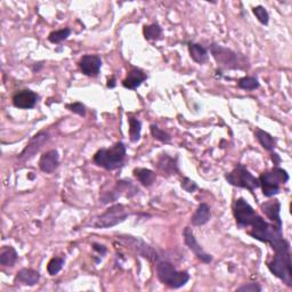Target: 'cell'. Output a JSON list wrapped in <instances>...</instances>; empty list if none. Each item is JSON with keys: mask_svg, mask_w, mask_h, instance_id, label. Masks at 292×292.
I'll return each instance as SVG.
<instances>
[{"mask_svg": "<svg viewBox=\"0 0 292 292\" xmlns=\"http://www.w3.org/2000/svg\"><path fill=\"white\" fill-rule=\"evenodd\" d=\"M275 256L272 261L268 263L269 271L273 275L280 278L287 286H292V266H291V255H290V243L284 239L278 240L277 242L271 246Z\"/></svg>", "mask_w": 292, "mask_h": 292, "instance_id": "cell-1", "label": "cell"}, {"mask_svg": "<svg viewBox=\"0 0 292 292\" xmlns=\"http://www.w3.org/2000/svg\"><path fill=\"white\" fill-rule=\"evenodd\" d=\"M250 226H252V229L249 234L254 239L258 240V241L269 243V245L273 246L278 240L283 239L281 226L276 224H269L257 215Z\"/></svg>", "mask_w": 292, "mask_h": 292, "instance_id": "cell-2", "label": "cell"}, {"mask_svg": "<svg viewBox=\"0 0 292 292\" xmlns=\"http://www.w3.org/2000/svg\"><path fill=\"white\" fill-rule=\"evenodd\" d=\"M126 156V146L124 143L118 142L110 149H101L94 155L95 164L107 170H113L121 165Z\"/></svg>", "mask_w": 292, "mask_h": 292, "instance_id": "cell-3", "label": "cell"}, {"mask_svg": "<svg viewBox=\"0 0 292 292\" xmlns=\"http://www.w3.org/2000/svg\"><path fill=\"white\" fill-rule=\"evenodd\" d=\"M210 51L216 62L225 69L243 70L248 68V61L246 57L228 49V48L212 43L210 46Z\"/></svg>", "mask_w": 292, "mask_h": 292, "instance_id": "cell-4", "label": "cell"}, {"mask_svg": "<svg viewBox=\"0 0 292 292\" xmlns=\"http://www.w3.org/2000/svg\"><path fill=\"white\" fill-rule=\"evenodd\" d=\"M156 274L160 282L172 289H178L185 285L190 280V274L187 272H178L173 265L169 261H160L156 265Z\"/></svg>", "mask_w": 292, "mask_h": 292, "instance_id": "cell-5", "label": "cell"}, {"mask_svg": "<svg viewBox=\"0 0 292 292\" xmlns=\"http://www.w3.org/2000/svg\"><path fill=\"white\" fill-rule=\"evenodd\" d=\"M258 180L260 186L263 187V194L267 198H272L280 193V185L289 181V175L285 170L275 167L271 171L261 173Z\"/></svg>", "mask_w": 292, "mask_h": 292, "instance_id": "cell-6", "label": "cell"}, {"mask_svg": "<svg viewBox=\"0 0 292 292\" xmlns=\"http://www.w3.org/2000/svg\"><path fill=\"white\" fill-rule=\"evenodd\" d=\"M226 180L230 185L241 187V189H247L249 191H254L260 186L259 180L256 178L252 173H250L245 165L239 164L233 171L226 175Z\"/></svg>", "mask_w": 292, "mask_h": 292, "instance_id": "cell-7", "label": "cell"}, {"mask_svg": "<svg viewBox=\"0 0 292 292\" xmlns=\"http://www.w3.org/2000/svg\"><path fill=\"white\" fill-rule=\"evenodd\" d=\"M118 241L127 248V249L134 251L135 254L142 256L144 258L152 261L158 259L156 251L150 245H147L145 241H143L142 239L130 237V235H119Z\"/></svg>", "mask_w": 292, "mask_h": 292, "instance_id": "cell-8", "label": "cell"}, {"mask_svg": "<svg viewBox=\"0 0 292 292\" xmlns=\"http://www.w3.org/2000/svg\"><path fill=\"white\" fill-rule=\"evenodd\" d=\"M127 217L128 212L126 210L125 206H123V204H114V206L108 208L105 212L102 213L96 219L94 226L97 228L113 227V226L123 223Z\"/></svg>", "mask_w": 292, "mask_h": 292, "instance_id": "cell-9", "label": "cell"}, {"mask_svg": "<svg viewBox=\"0 0 292 292\" xmlns=\"http://www.w3.org/2000/svg\"><path fill=\"white\" fill-rule=\"evenodd\" d=\"M233 211L235 219H237V223L240 227L250 226L252 220H254L256 217V212L254 209H252L250 204L242 198H240L235 201Z\"/></svg>", "mask_w": 292, "mask_h": 292, "instance_id": "cell-10", "label": "cell"}, {"mask_svg": "<svg viewBox=\"0 0 292 292\" xmlns=\"http://www.w3.org/2000/svg\"><path fill=\"white\" fill-rule=\"evenodd\" d=\"M183 235H184V240H185V245L189 247V249L193 252V254L197 256V258L200 259L204 264H209L211 263L212 257L207 254L206 251L202 249V247L199 245L197 239H195L193 232L190 227H186L183 232Z\"/></svg>", "mask_w": 292, "mask_h": 292, "instance_id": "cell-11", "label": "cell"}, {"mask_svg": "<svg viewBox=\"0 0 292 292\" xmlns=\"http://www.w3.org/2000/svg\"><path fill=\"white\" fill-rule=\"evenodd\" d=\"M38 95L32 90L24 89L16 93L13 96V105L22 110H28L32 108L37 104Z\"/></svg>", "mask_w": 292, "mask_h": 292, "instance_id": "cell-12", "label": "cell"}, {"mask_svg": "<svg viewBox=\"0 0 292 292\" xmlns=\"http://www.w3.org/2000/svg\"><path fill=\"white\" fill-rule=\"evenodd\" d=\"M48 139V134L45 132L38 133L36 136H33L31 141L27 145V147L22 151V153L20 154L19 159L20 160H29L31 159L32 156L37 153V152L41 149L43 144L47 142Z\"/></svg>", "mask_w": 292, "mask_h": 292, "instance_id": "cell-13", "label": "cell"}, {"mask_svg": "<svg viewBox=\"0 0 292 292\" xmlns=\"http://www.w3.org/2000/svg\"><path fill=\"white\" fill-rule=\"evenodd\" d=\"M79 67L82 73L88 77H96L102 67V61L97 55H85L80 60Z\"/></svg>", "mask_w": 292, "mask_h": 292, "instance_id": "cell-14", "label": "cell"}, {"mask_svg": "<svg viewBox=\"0 0 292 292\" xmlns=\"http://www.w3.org/2000/svg\"><path fill=\"white\" fill-rule=\"evenodd\" d=\"M59 163H60L59 152L56 150H50L41 155L40 160H39V168H40L41 171L43 172L50 173L55 171V169L59 167Z\"/></svg>", "mask_w": 292, "mask_h": 292, "instance_id": "cell-15", "label": "cell"}, {"mask_svg": "<svg viewBox=\"0 0 292 292\" xmlns=\"http://www.w3.org/2000/svg\"><path fill=\"white\" fill-rule=\"evenodd\" d=\"M260 208H261V211H263L274 224H276L282 227V220L280 217L281 204L280 202H278V200H272V201L263 203Z\"/></svg>", "mask_w": 292, "mask_h": 292, "instance_id": "cell-16", "label": "cell"}, {"mask_svg": "<svg viewBox=\"0 0 292 292\" xmlns=\"http://www.w3.org/2000/svg\"><path fill=\"white\" fill-rule=\"evenodd\" d=\"M39 278H40V274L37 271L31 268H23L17 273V275L15 277V283H20L22 285H36Z\"/></svg>", "mask_w": 292, "mask_h": 292, "instance_id": "cell-17", "label": "cell"}, {"mask_svg": "<svg viewBox=\"0 0 292 292\" xmlns=\"http://www.w3.org/2000/svg\"><path fill=\"white\" fill-rule=\"evenodd\" d=\"M146 75L141 70L134 69L130 71L126 79L123 81V85L127 89H136L137 87L141 86L144 81L146 80Z\"/></svg>", "mask_w": 292, "mask_h": 292, "instance_id": "cell-18", "label": "cell"}, {"mask_svg": "<svg viewBox=\"0 0 292 292\" xmlns=\"http://www.w3.org/2000/svg\"><path fill=\"white\" fill-rule=\"evenodd\" d=\"M209 219H210V208L207 203H201L192 216L191 221L194 226H201L207 224Z\"/></svg>", "mask_w": 292, "mask_h": 292, "instance_id": "cell-19", "label": "cell"}, {"mask_svg": "<svg viewBox=\"0 0 292 292\" xmlns=\"http://www.w3.org/2000/svg\"><path fill=\"white\" fill-rule=\"evenodd\" d=\"M189 51L192 60L199 64L206 63L208 60V51L204 47H202L199 43L190 42L189 43Z\"/></svg>", "mask_w": 292, "mask_h": 292, "instance_id": "cell-20", "label": "cell"}, {"mask_svg": "<svg viewBox=\"0 0 292 292\" xmlns=\"http://www.w3.org/2000/svg\"><path fill=\"white\" fill-rule=\"evenodd\" d=\"M158 168L161 172L167 173V175H173V173L178 171L176 160L170 158L167 154H162L159 158L158 161Z\"/></svg>", "mask_w": 292, "mask_h": 292, "instance_id": "cell-21", "label": "cell"}, {"mask_svg": "<svg viewBox=\"0 0 292 292\" xmlns=\"http://www.w3.org/2000/svg\"><path fill=\"white\" fill-rule=\"evenodd\" d=\"M134 176L137 178L139 183H142L144 186H151L155 181V173L150 169L145 168H136L134 170Z\"/></svg>", "mask_w": 292, "mask_h": 292, "instance_id": "cell-22", "label": "cell"}, {"mask_svg": "<svg viewBox=\"0 0 292 292\" xmlns=\"http://www.w3.org/2000/svg\"><path fill=\"white\" fill-rule=\"evenodd\" d=\"M17 252L13 247H4L0 251V264L3 266H14L17 260Z\"/></svg>", "mask_w": 292, "mask_h": 292, "instance_id": "cell-23", "label": "cell"}, {"mask_svg": "<svg viewBox=\"0 0 292 292\" xmlns=\"http://www.w3.org/2000/svg\"><path fill=\"white\" fill-rule=\"evenodd\" d=\"M255 135L257 139H258V142L261 144V146H263L265 150H267V151L274 150V147H275V139H274V137H272L268 133H266L261 129H257Z\"/></svg>", "mask_w": 292, "mask_h": 292, "instance_id": "cell-24", "label": "cell"}, {"mask_svg": "<svg viewBox=\"0 0 292 292\" xmlns=\"http://www.w3.org/2000/svg\"><path fill=\"white\" fill-rule=\"evenodd\" d=\"M142 124L136 118H130L129 119V137L132 142H137L141 138Z\"/></svg>", "mask_w": 292, "mask_h": 292, "instance_id": "cell-25", "label": "cell"}, {"mask_svg": "<svg viewBox=\"0 0 292 292\" xmlns=\"http://www.w3.org/2000/svg\"><path fill=\"white\" fill-rule=\"evenodd\" d=\"M162 34V29L159 24H151L144 27V37L146 40H158Z\"/></svg>", "mask_w": 292, "mask_h": 292, "instance_id": "cell-26", "label": "cell"}, {"mask_svg": "<svg viewBox=\"0 0 292 292\" xmlns=\"http://www.w3.org/2000/svg\"><path fill=\"white\" fill-rule=\"evenodd\" d=\"M63 266H64V258H61V257H54V258H51L47 265V272L49 275L54 276L61 272V269L63 268Z\"/></svg>", "mask_w": 292, "mask_h": 292, "instance_id": "cell-27", "label": "cell"}, {"mask_svg": "<svg viewBox=\"0 0 292 292\" xmlns=\"http://www.w3.org/2000/svg\"><path fill=\"white\" fill-rule=\"evenodd\" d=\"M70 34H71V30L69 28L57 30V31H53L49 36H48V40L51 43H60L65 40V39H68Z\"/></svg>", "mask_w": 292, "mask_h": 292, "instance_id": "cell-28", "label": "cell"}, {"mask_svg": "<svg viewBox=\"0 0 292 292\" xmlns=\"http://www.w3.org/2000/svg\"><path fill=\"white\" fill-rule=\"evenodd\" d=\"M150 130H151L152 136H153V138L156 139V141H160L162 143H169L170 141H171V137H170V135L168 133H165L164 130L160 129L158 126L151 125Z\"/></svg>", "mask_w": 292, "mask_h": 292, "instance_id": "cell-29", "label": "cell"}, {"mask_svg": "<svg viewBox=\"0 0 292 292\" xmlns=\"http://www.w3.org/2000/svg\"><path fill=\"white\" fill-rule=\"evenodd\" d=\"M238 86L241 89H246V90H255L259 87V82L256 78L252 77H245L242 79H240L238 82Z\"/></svg>", "mask_w": 292, "mask_h": 292, "instance_id": "cell-30", "label": "cell"}, {"mask_svg": "<svg viewBox=\"0 0 292 292\" xmlns=\"http://www.w3.org/2000/svg\"><path fill=\"white\" fill-rule=\"evenodd\" d=\"M252 12H254V14L256 15V17L258 19V21L260 22L261 24H264V25L268 24V22H269L268 12L266 11L263 6L254 7V10H252Z\"/></svg>", "mask_w": 292, "mask_h": 292, "instance_id": "cell-31", "label": "cell"}, {"mask_svg": "<svg viewBox=\"0 0 292 292\" xmlns=\"http://www.w3.org/2000/svg\"><path fill=\"white\" fill-rule=\"evenodd\" d=\"M67 108L73 113H76L78 115L85 116L86 115V107L82 103H71V104H67Z\"/></svg>", "mask_w": 292, "mask_h": 292, "instance_id": "cell-32", "label": "cell"}, {"mask_svg": "<svg viewBox=\"0 0 292 292\" xmlns=\"http://www.w3.org/2000/svg\"><path fill=\"white\" fill-rule=\"evenodd\" d=\"M182 189L186 192H189V193H193L195 190H198V185L195 182L190 180V178L185 177L182 182Z\"/></svg>", "mask_w": 292, "mask_h": 292, "instance_id": "cell-33", "label": "cell"}, {"mask_svg": "<svg viewBox=\"0 0 292 292\" xmlns=\"http://www.w3.org/2000/svg\"><path fill=\"white\" fill-rule=\"evenodd\" d=\"M237 291H243V292H258L261 291V286L257 283H248L242 286H240L237 289Z\"/></svg>", "mask_w": 292, "mask_h": 292, "instance_id": "cell-34", "label": "cell"}, {"mask_svg": "<svg viewBox=\"0 0 292 292\" xmlns=\"http://www.w3.org/2000/svg\"><path fill=\"white\" fill-rule=\"evenodd\" d=\"M93 248H94V250H96L97 252H99V254H101V255H105V254H106V248L104 247V246L97 245V243H94V245H93Z\"/></svg>", "mask_w": 292, "mask_h": 292, "instance_id": "cell-35", "label": "cell"}, {"mask_svg": "<svg viewBox=\"0 0 292 292\" xmlns=\"http://www.w3.org/2000/svg\"><path fill=\"white\" fill-rule=\"evenodd\" d=\"M272 160H273V162L275 165H277L278 163L281 162V159H280V156H278L276 153H273L272 154Z\"/></svg>", "mask_w": 292, "mask_h": 292, "instance_id": "cell-36", "label": "cell"}, {"mask_svg": "<svg viewBox=\"0 0 292 292\" xmlns=\"http://www.w3.org/2000/svg\"><path fill=\"white\" fill-rule=\"evenodd\" d=\"M107 87H108V88H114V87H115V79H114V78H111V79H108Z\"/></svg>", "mask_w": 292, "mask_h": 292, "instance_id": "cell-37", "label": "cell"}]
</instances>
